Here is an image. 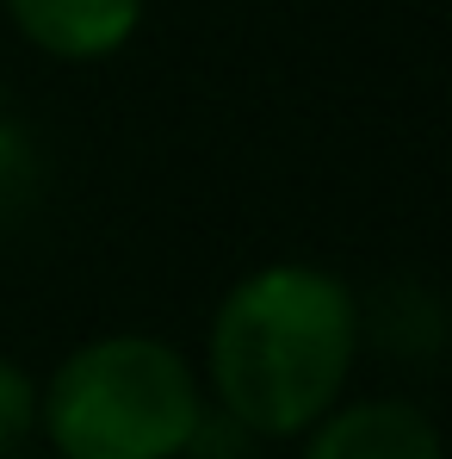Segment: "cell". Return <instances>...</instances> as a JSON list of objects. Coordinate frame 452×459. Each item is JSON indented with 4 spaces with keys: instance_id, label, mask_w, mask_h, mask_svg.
<instances>
[{
    "instance_id": "5",
    "label": "cell",
    "mask_w": 452,
    "mask_h": 459,
    "mask_svg": "<svg viewBox=\"0 0 452 459\" xmlns=\"http://www.w3.org/2000/svg\"><path fill=\"white\" fill-rule=\"evenodd\" d=\"M31 193H38V150L25 125L6 112V81H0V218L31 205Z\"/></svg>"
},
{
    "instance_id": "2",
    "label": "cell",
    "mask_w": 452,
    "mask_h": 459,
    "mask_svg": "<svg viewBox=\"0 0 452 459\" xmlns=\"http://www.w3.org/2000/svg\"><path fill=\"white\" fill-rule=\"evenodd\" d=\"M199 367L149 329H106L38 379V435L56 459H186L205 422Z\"/></svg>"
},
{
    "instance_id": "4",
    "label": "cell",
    "mask_w": 452,
    "mask_h": 459,
    "mask_svg": "<svg viewBox=\"0 0 452 459\" xmlns=\"http://www.w3.org/2000/svg\"><path fill=\"white\" fill-rule=\"evenodd\" d=\"M13 31L50 63H112L143 31L149 0H0Z\"/></svg>"
},
{
    "instance_id": "3",
    "label": "cell",
    "mask_w": 452,
    "mask_h": 459,
    "mask_svg": "<svg viewBox=\"0 0 452 459\" xmlns=\"http://www.w3.org/2000/svg\"><path fill=\"white\" fill-rule=\"evenodd\" d=\"M298 441V459H447L434 416L409 397H341Z\"/></svg>"
},
{
    "instance_id": "6",
    "label": "cell",
    "mask_w": 452,
    "mask_h": 459,
    "mask_svg": "<svg viewBox=\"0 0 452 459\" xmlns=\"http://www.w3.org/2000/svg\"><path fill=\"white\" fill-rule=\"evenodd\" d=\"M38 435V379L0 354V459L19 454Z\"/></svg>"
},
{
    "instance_id": "1",
    "label": "cell",
    "mask_w": 452,
    "mask_h": 459,
    "mask_svg": "<svg viewBox=\"0 0 452 459\" xmlns=\"http://www.w3.org/2000/svg\"><path fill=\"white\" fill-rule=\"evenodd\" d=\"M366 305L335 267L260 261L229 286L205 329V391L254 441H298L360 367Z\"/></svg>"
}]
</instances>
